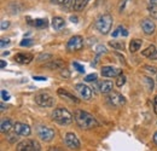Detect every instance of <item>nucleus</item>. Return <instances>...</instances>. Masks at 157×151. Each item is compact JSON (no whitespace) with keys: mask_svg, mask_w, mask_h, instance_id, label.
<instances>
[{"mask_svg":"<svg viewBox=\"0 0 157 151\" xmlns=\"http://www.w3.org/2000/svg\"><path fill=\"white\" fill-rule=\"evenodd\" d=\"M13 130H15V133H17V135H20V137H27L30 134V127L25 123L16 122L13 125Z\"/></svg>","mask_w":157,"mask_h":151,"instance_id":"obj_12","label":"nucleus"},{"mask_svg":"<svg viewBox=\"0 0 157 151\" xmlns=\"http://www.w3.org/2000/svg\"><path fill=\"white\" fill-rule=\"evenodd\" d=\"M83 46V39L81 38L80 35H75L70 39L67 44V48L69 51H78L81 50Z\"/></svg>","mask_w":157,"mask_h":151,"instance_id":"obj_7","label":"nucleus"},{"mask_svg":"<svg viewBox=\"0 0 157 151\" xmlns=\"http://www.w3.org/2000/svg\"><path fill=\"white\" fill-rule=\"evenodd\" d=\"M155 23L151 21V19H144L143 22H141V29L144 30V33L145 34H147V35H150V34H152L154 32H155Z\"/></svg>","mask_w":157,"mask_h":151,"instance_id":"obj_13","label":"nucleus"},{"mask_svg":"<svg viewBox=\"0 0 157 151\" xmlns=\"http://www.w3.org/2000/svg\"><path fill=\"white\" fill-rule=\"evenodd\" d=\"M57 93H58L60 97H63V98L69 99L70 102H75V103H78V98H75V97L71 95V93H69V92H68L67 90H64V88H59L58 91H57Z\"/></svg>","mask_w":157,"mask_h":151,"instance_id":"obj_16","label":"nucleus"},{"mask_svg":"<svg viewBox=\"0 0 157 151\" xmlns=\"http://www.w3.org/2000/svg\"><path fill=\"white\" fill-rule=\"evenodd\" d=\"M141 44H143V41H141L140 39H133V40L131 41V44H129V51H131L132 53L137 52L138 50L141 47Z\"/></svg>","mask_w":157,"mask_h":151,"instance_id":"obj_18","label":"nucleus"},{"mask_svg":"<svg viewBox=\"0 0 157 151\" xmlns=\"http://www.w3.org/2000/svg\"><path fill=\"white\" fill-rule=\"evenodd\" d=\"M96 52L97 53H100V52H106V50H105V47L104 46H97V50H96Z\"/></svg>","mask_w":157,"mask_h":151,"instance_id":"obj_37","label":"nucleus"},{"mask_svg":"<svg viewBox=\"0 0 157 151\" xmlns=\"http://www.w3.org/2000/svg\"><path fill=\"white\" fill-rule=\"evenodd\" d=\"M52 118H53V121H56L57 123L62 125V126H68L73 122V115L67 109H63V108L55 109L52 113Z\"/></svg>","mask_w":157,"mask_h":151,"instance_id":"obj_2","label":"nucleus"},{"mask_svg":"<svg viewBox=\"0 0 157 151\" xmlns=\"http://www.w3.org/2000/svg\"><path fill=\"white\" fill-rule=\"evenodd\" d=\"M124 82H126V76L123 75V74L118 75L117 80H116V85H117L118 87H122V86L124 85Z\"/></svg>","mask_w":157,"mask_h":151,"instance_id":"obj_26","label":"nucleus"},{"mask_svg":"<svg viewBox=\"0 0 157 151\" xmlns=\"http://www.w3.org/2000/svg\"><path fill=\"white\" fill-rule=\"evenodd\" d=\"M34 80H38V81H46V77H44V76H34Z\"/></svg>","mask_w":157,"mask_h":151,"instance_id":"obj_38","label":"nucleus"},{"mask_svg":"<svg viewBox=\"0 0 157 151\" xmlns=\"http://www.w3.org/2000/svg\"><path fill=\"white\" fill-rule=\"evenodd\" d=\"M154 141H155V144L157 145V132L154 134Z\"/></svg>","mask_w":157,"mask_h":151,"instance_id":"obj_42","label":"nucleus"},{"mask_svg":"<svg viewBox=\"0 0 157 151\" xmlns=\"http://www.w3.org/2000/svg\"><path fill=\"white\" fill-rule=\"evenodd\" d=\"M145 81H146V82H147V85H149V90H150V91H152V88H154V81H152V79L146 77V79H145Z\"/></svg>","mask_w":157,"mask_h":151,"instance_id":"obj_34","label":"nucleus"},{"mask_svg":"<svg viewBox=\"0 0 157 151\" xmlns=\"http://www.w3.org/2000/svg\"><path fill=\"white\" fill-rule=\"evenodd\" d=\"M67 0H51V2L52 4H63V2H65Z\"/></svg>","mask_w":157,"mask_h":151,"instance_id":"obj_39","label":"nucleus"},{"mask_svg":"<svg viewBox=\"0 0 157 151\" xmlns=\"http://www.w3.org/2000/svg\"><path fill=\"white\" fill-rule=\"evenodd\" d=\"M32 45H33V40H32V39H23V40L21 41V46L28 47V46H32Z\"/></svg>","mask_w":157,"mask_h":151,"instance_id":"obj_29","label":"nucleus"},{"mask_svg":"<svg viewBox=\"0 0 157 151\" xmlns=\"http://www.w3.org/2000/svg\"><path fill=\"white\" fill-rule=\"evenodd\" d=\"M0 67H1V68H5V67H6V62H5V60H1V62H0Z\"/></svg>","mask_w":157,"mask_h":151,"instance_id":"obj_41","label":"nucleus"},{"mask_svg":"<svg viewBox=\"0 0 157 151\" xmlns=\"http://www.w3.org/2000/svg\"><path fill=\"white\" fill-rule=\"evenodd\" d=\"M71 22H75V23H76V22H78V18H76V17H71Z\"/></svg>","mask_w":157,"mask_h":151,"instance_id":"obj_44","label":"nucleus"},{"mask_svg":"<svg viewBox=\"0 0 157 151\" xmlns=\"http://www.w3.org/2000/svg\"><path fill=\"white\" fill-rule=\"evenodd\" d=\"M74 118H75L76 123L83 130H91V128H94L99 125L98 121L91 114L83 111V110H75Z\"/></svg>","mask_w":157,"mask_h":151,"instance_id":"obj_1","label":"nucleus"},{"mask_svg":"<svg viewBox=\"0 0 157 151\" xmlns=\"http://www.w3.org/2000/svg\"><path fill=\"white\" fill-rule=\"evenodd\" d=\"M15 60L20 64H28L33 60V56L30 53H17L15 56Z\"/></svg>","mask_w":157,"mask_h":151,"instance_id":"obj_14","label":"nucleus"},{"mask_svg":"<svg viewBox=\"0 0 157 151\" xmlns=\"http://www.w3.org/2000/svg\"><path fill=\"white\" fill-rule=\"evenodd\" d=\"M32 25H34L35 28H39V29H42V28H46L48 25V22L47 19H42V18H38V19H34L30 22Z\"/></svg>","mask_w":157,"mask_h":151,"instance_id":"obj_20","label":"nucleus"},{"mask_svg":"<svg viewBox=\"0 0 157 151\" xmlns=\"http://www.w3.org/2000/svg\"><path fill=\"white\" fill-rule=\"evenodd\" d=\"M121 74H122V70L120 68H116V67L106 65V67L101 68V75L104 77H116Z\"/></svg>","mask_w":157,"mask_h":151,"instance_id":"obj_10","label":"nucleus"},{"mask_svg":"<svg viewBox=\"0 0 157 151\" xmlns=\"http://www.w3.org/2000/svg\"><path fill=\"white\" fill-rule=\"evenodd\" d=\"M64 25H65V23H64V19L62 18V17H53L52 18V27H53V29L60 30Z\"/></svg>","mask_w":157,"mask_h":151,"instance_id":"obj_19","label":"nucleus"},{"mask_svg":"<svg viewBox=\"0 0 157 151\" xmlns=\"http://www.w3.org/2000/svg\"><path fill=\"white\" fill-rule=\"evenodd\" d=\"M108 99L114 106H122L126 104V98L118 92H110V95H108Z\"/></svg>","mask_w":157,"mask_h":151,"instance_id":"obj_9","label":"nucleus"},{"mask_svg":"<svg viewBox=\"0 0 157 151\" xmlns=\"http://www.w3.org/2000/svg\"><path fill=\"white\" fill-rule=\"evenodd\" d=\"M90 0H74V10L75 11H81L87 4H88Z\"/></svg>","mask_w":157,"mask_h":151,"instance_id":"obj_21","label":"nucleus"},{"mask_svg":"<svg viewBox=\"0 0 157 151\" xmlns=\"http://www.w3.org/2000/svg\"><path fill=\"white\" fill-rule=\"evenodd\" d=\"M150 58H151V59H157V51H156V53H155L152 57H150Z\"/></svg>","mask_w":157,"mask_h":151,"instance_id":"obj_45","label":"nucleus"},{"mask_svg":"<svg viewBox=\"0 0 157 151\" xmlns=\"http://www.w3.org/2000/svg\"><path fill=\"white\" fill-rule=\"evenodd\" d=\"M156 47L154 46V45H151V46H149L146 50H144L141 53H143V56H145V57H152L155 53H156Z\"/></svg>","mask_w":157,"mask_h":151,"instance_id":"obj_23","label":"nucleus"},{"mask_svg":"<svg viewBox=\"0 0 157 151\" xmlns=\"http://www.w3.org/2000/svg\"><path fill=\"white\" fill-rule=\"evenodd\" d=\"M1 98L4 99V100H9L10 99V95H9V92H6V91H1Z\"/></svg>","mask_w":157,"mask_h":151,"instance_id":"obj_35","label":"nucleus"},{"mask_svg":"<svg viewBox=\"0 0 157 151\" xmlns=\"http://www.w3.org/2000/svg\"><path fill=\"white\" fill-rule=\"evenodd\" d=\"M46 67L50 68V69H58V68H63L64 67V63L62 60H59V59H56L55 62H51V63L46 64Z\"/></svg>","mask_w":157,"mask_h":151,"instance_id":"obj_22","label":"nucleus"},{"mask_svg":"<svg viewBox=\"0 0 157 151\" xmlns=\"http://www.w3.org/2000/svg\"><path fill=\"white\" fill-rule=\"evenodd\" d=\"M129 1H131V0H121L120 4H118V10L122 12V11L126 9V6H127V4H128Z\"/></svg>","mask_w":157,"mask_h":151,"instance_id":"obj_28","label":"nucleus"},{"mask_svg":"<svg viewBox=\"0 0 157 151\" xmlns=\"http://www.w3.org/2000/svg\"><path fill=\"white\" fill-rule=\"evenodd\" d=\"M9 44H10V40H9V39L2 38L0 40V46H1V48H5V46L9 45Z\"/></svg>","mask_w":157,"mask_h":151,"instance_id":"obj_32","label":"nucleus"},{"mask_svg":"<svg viewBox=\"0 0 157 151\" xmlns=\"http://www.w3.org/2000/svg\"><path fill=\"white\" fill-rule=\"evenodd\" d=\"M149 12L151 14V16H152L154 18H157V5H150Z\"/></svg>","mask_w":157,"mask_h":151,"instance_id":"obj_27","label":"nucleus"},{"mask_svg":"<svg viewBox=\"0 0 157 151\" xmlns=\"http://www.w3.org/2000/svg\"><path fill=\"white\" fill-rule=\"evenodd\" d=\"M9 25H10V22H7V21H2V22H1V30L7 29Z\"/></svg>","mask_w":157,"mask_h":151,"instance_id":"obj_36","label":"nucleus"},{"mask_svg":"<svg viewBox=\"0 0 157 151\" xmlns=\"http://www.w3.org/2000/svg\"><path fill=\"white\" fill-rule=\"evenodd\" d=\"M109 45L116 50H123L124 48V44L123 42H120V41H110Z\"/></svg>","mask_w":157,"mask_h":151,"instance_id":"obj_25","label":"nucleus"},{"mask_svg":"<svg viewBox=\"0 0 157 151\" xmlns=\"http://www.w3.org/2000/svg\"><path fill=\"white\" fill-rule=\"evenodd\" d=\"M150 5H157V0H150Z\"/></svg>","mask_w":157,"mask_h":151,"instance_id":"obj_43","label":"nucleus"},{"mask_svg":"<svg viewBox=\"0 0 157 151\" xmlns=\"http://www.w3.org/2000/svg\"><path fill=\"white\" fill-rule=\"evenodd\" d=\"M50 58H52V55H50V53H45V55H40L38 57V60H47V59H50Z\"/></svg>","mask_w":157,"mask_h":151,"instance_id":"obj_31","label":"nucleus"},{"mask_svg":"<svg viewBox=\"0 0 157 151\" xmlns=\"http://www.w3.org/2000/svg\"><path fill=\"white\" fill-rule=\"evenodd\" d=\"M64 141H65V145L69 149L76 150V149L80 148V140H78V137L74 133H67L65 137H64Z\"/></svg>","mask_w":157,"mask_h":151,"instance_id":"obj_8","label":"nucleus"},{"mask_svg":"<svg viewBox=\"0 0 157 151\" xmlns=\"http://www.w3.org/2000/svg\"><path fill=\"white\" fill-rule=\"evenodd\" d=\"M97 79V74H90V75H87L85 77V81H94Z\"/></svg>","mask_w":157,"mask_h":151,"instance_id":"obj_33","label":"nucleus"},{"mask_svg":"<svg viewBox=\"0 0 157 151\" xmlns=\"http://www.w3.org/2000/svg\"><path fill=\"white\" fill-rule=\"evenodd\" d=\"M35 102L38 105L44 106V108H51L55 105L53 97L48 93H39L38 95H35Z\"/></svg>","mask_w":157,"mask_h":151,"instance_id":"obj_4","label":"nucleus"},{"mask_svg":"<svg viewBox=\"0 0 157 151\" xmlns=\"http://www.w3.org/2000/svg\"><path fill=\"white\" fill-rule=\"evenodd\" d=\"M75 90L78 92V95H81L83 99H86V100H88V99H91V97H92V90L87 86V85H83V83H78L76 86H75Z\"/></svg>","mask_w":157,"mask_h":151,"instance_id":"obj_11","label":"nucleus"},{"mask_svg":"<svg viewBox=\"0 0 157 151\" xmlns=\"http://www.w3.org/2000/svg\"><path fill=\"white\" fill-rule=\"evenodd\" d=\"M73 65H74V68L78 70V73H83V72H85V68H83V65L78 64V62H74V63H73Z\"/></svg>","mask_w":157,"mask_h":151,"instance_id":"obj_30","label":"nucleus"},{"mask_svg":"<svg viewBox=\"0 0 157 151\" xmlns=\"http://www.w3.org/2000/svg\"><path fill=\"white\" fill-rule=\"evenodd\" d=\"M113 87H114V83L110 80H105L99 83V90L101 93H110L113 91Z\"/></svg>","mask_w":157,"mask_h":151,"instance_id":"obj_15","label":"nucleus"},{"mask_svg":"<svg viewBox=\"0 0 157 151\" xmlns=\"http://www.w3.org/2000/svg\"><path fill=\"white\" fill-rule=\"evenodd\" d=\"M12 127H13V125H12V121H11L10 118H4V120L1 121L0 130H1V132H2V133L9 132V131H10Z\"/></svg>","mask_w":157,"mask_h":151,"instance_id":"obj_17","label":"nucleus"},{"mask_svg":"<svg viewBox=\"0 0 157 151\" xmlns=\"http://www.w3.org/2000/svg\"><path fill=\"white\" fill-rule=\"evenodd\" d=\"M38 135H39V138L41 140L50 141V140H52L55 138L56 133H55L53 130H51V128H48L46 126H40V127H38Z\"/></svg>","mask_w":157,"mask_h":151,"instance_id":"obj_6","label":"nucleus"},{"mask_svg":"<svg viewBox=\"0 0 157 151\" xmlns=\"http://www.w3.org/2000/svg\"><path fill=\"white\" fill-rule=\"evenodd\" d=\"M154 104H155V106H154V109H155V113H156V115H157V97H156V98H155V103H154Z\"/></svg>","mask_w":157,"mask_h":151,"instance_id":"obj_40","label":"nucleus"},{"mask_svg":"<svg viewBox=\"0 0 157 151\" xmlns=\"http://www.w3.org/2000/svg\"><path fill=\"white\" fill-rule=\"evenodd\" d=\"M111 27H113V17L109 14H105V15L100 16L96 22V28L101 34H108L110 32Z\"/></svg>","mask_w":157,"mask_h":151,"instance_id":"obj_3","label":"nucleus"},{"mask_svg":"<svg viewBox=\"0 0 157 151\" xmlns=\"http://www.w3.org/2000/svg\"><path fill=\"white\" fill-rule=\"evenodd\" d=\"M17 151H41L40 145L35 140H24L17 145Z\"/></svg>","mask_w":157,"mask_h":151,"instance_id":"obj_5","label":"nucleus"},{"mask_svg":"<svg viewBox=\"0 0 157 151\" xmlns=\"http://www.w3.org/2000/svg\"><path fill=\"white\" fill-rule=\"evenodd\" d=\"M120 34L123 35V37H127V35H128V32H127L123 27L120 25V27H117V29H115V32L113 33V38H117Z\"/></svg>","mask_w":157,"mask_h":151,"instance_id":"obj_24","label":"nucleus"}]
</instances>
